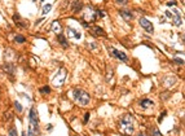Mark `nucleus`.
<instances>
[{
    "label": "nucleus",
    "mask_w": 185,
    "mask_h": 136,
    "mask_svg": "<svg viewBox=\"0 0 185 136\" xmlns=\"http://www.w3.org/2000/svg\"><path fill=\"white\" fill-rule=\"evenodd\" d=\"M73 99H74V101H75L78 105H80V106H86V105H88L91 101L90 95L83 90H74L73 91Z\"/></svg>",
    "instance_id": "2"
},
{
    "label": "nucleus",
    "mask_w": 185,
    "mask_h": 136,
    "mask_svg": "<svg viewBox=\"0 0 185 136\" xmlns=\"http://www.w3.org/2000/svg\"><path fill=\"white\" fill-rule=\"evenodd\" d=\"M42 1H44V0H42Z\"/></svg>",
    "instance_id": "34"
},
{
    "label": "nucleus",
    "mask_w": 185,
    "mask_h": 136,
    "mask_svg": "<svg viewBox=\"0 0 185 136\" xmlns=\"http://www.w3.org/2000/svg\"><path fill=\"white\" fill-rule=\"evenodd\" d=\"M40 94H45V95H48V94H50V88L48 87V86H45V87H43V88H40Z\"/></svg>",
    "instance_id": "19"
},
{
    "label": "nucleus",
    "mask_w": 185,
    "mask_h": 136,
    "mask_svg": "<svg viewBox=\"0 0 185 136\" xmlns=\"http://www.w3.org/2000/svg\"><path fill=\"white\" fill-rule=\"evenodd\" d=\"M27 135H29V136H35V135H34V132L30 130V128H29V132H27Z\"/></svg>",
    "instance_id": "31"
},
{
    "label": "nucleus",
    "mask_w": 185,
    "mask_h": 136,
    "mask_svg": "<svg viewBox=\"0 0 185 136\" xmlns=\"http://www.w3.org/2000/svg\"><path fill=\"white\" fill-rule=\"evenodd\" d=\"M12 118H13L12 113H9V111H8V113H5V119H7V121H9V119H12Z\"/></svg>",
    "instance_id": "27"
},
{
    "label": "nucleus",
    "mask_w": 185,
    "mask_h": 136,
    "mask_svg": "<svg viewBox=\"0 0 185 136\" xmlns=\"http://www.w3.org/2000/svg\"><path fill=\"white\" fill-rule=\"evenodd\" d=\"M14 108H16V110L18 111V113H22L23 108H22V105H21L18 101H14Z\"/></svg>",
    "instance_id": "18"
},
{
    "label": "nucleus",
    "mask_w": 185,
    "mask_h": 136,
    "mask_svg": "<svg viewBox=\"0 0 185 136\" xmlns=\"http://www.w3.org/2000/svg\"><path fill=\"white\" fill-rule=\"evenodd\" d=\"M119 13H121V16H122V17H123L126 21H131V20H132V13H129L128 11H123V9H122V11L119 12Z\"/></svg>",
    "instance_id": "13"
},
{
    "label": "nucleus",
    "mask_w": 185,
    "mask_h": 136,
    "mask_svg": "<svg viewBox=\"0 0 185 136\" xmlns=\"http://www.w3.org/2000/svg\"><path fill=\"white\" fill-rule=\"evenodd\" d=\"M67 34H69V36H70V38H75V39H80V38H82L80 33L76 31V30H74V29H71V27L67 29Z\"/></svg>",
    "instance_id": "9"
},
{
    "label": "nucleus",
    "mask_w": 185,
    "mask_h": 136,
    "mask_svg": "<svg viewBox=\"0 0 185 136\" xmlns=\"http://www.w3.org/2000/svg\"><path fill=\"white\" fill-rule=\"evenodd\" d=\"M153 104L154 102L151 101V100H149V99H144V100H141L140 101V105H141V108H149V106H153Z\"/></svg>",
    "instance_id": "12"
},
{
    "label": "nucleus",
    "mask_w": 185,
    "mask_h": 136,
    "mask_svg": "<svg viewBox=\"0 0 185 136\" xmlns=\"http://www.w3.org/2000/svg\"><path fill=\"white\" fill-rule=\"evenodd\" d=\"M151 135L153 136H162V133H160L158 130H151Z\"/></svg>",
    "instance_id": "24"
},
{
    "label": "nucleus",
    "mask_w": 185,
    "mask_h": 136,
    "mask_svg": "<svg viewBox=\"0 0 185 136\" xmlns=\"http://www.w3.org/2000/svg\"><path fill=\"white\" fill-rule=\"evenodd\" d=\"M175 4H176V1H170V3H167V5L171 7V5H175Z\"/></svg>",
    "instance_id": "32"
},
{
    "label": "nucleus",
    "mask_w": 185,
    "mask_h": 136,
    "mask_svg": "<svg viewBox=\"0 0 185 136\" xmlns=\"http://www.w3.org/2000/svg\"><path fill=\"white\" fill-rule=\"evenodd\" d=\"M139 22H140V25H141V27L144 29V30H145L146 33H153L154 31V29H153V23L150 22V21L149 20H146L145 17H141L140 18V21H139Z\"/></svg>",
    "instance_id": "3"
},
{
    "label": "nucleus",
    "mask_w": 185,
    "mask_h": 136,
    "mask_svg": "<svg viewBox=\"0 0 185 136\" xmlns=\"http://www.w3.org/2000/svg\"><path fill=\"white\" fill-rule=\"evenodd\" d=\"M175 83H176V78L171 77V78H167V79L163 82V84H164L166 87H171V86H174Z\"/></svg>",
    "instance_id": "14"
},
{
    "label": "nucleus",
    "mask_w": 185,
    "mask_h": 136,
    "mask_svg": "<svg viewBox=\"0 0 185 136\" xmlns=\"http://www.w3.org/2000/svg\"><path fill=\"white\" fill-rule=\"evenodd\" d=\"M1 69H3V71L4 73H7V74H9V75H14V65L13 64H11V62H7V64H4L3 66H1Z\"/></svg>",
    "instance_id": "6"
},
{
    "label": "nucleus",
    "mask_w": 185,
    "mask_h": 136,
    "mask_svg": "<svg viewBox=\"0 0 185 136\" xmlns=\"http://www.w3.org/2000/svg\"><path fill=\"white\" fill-rule=\"evenodd\" d=\"M121 132L124 135H132L135 131V126H133V117L131 114H126L123 118L121 119Z\"/></svg>",
    "instance_id": "1"
},
{
    "label": "nucleus",
    "mask_w": 185,
    "mask_h": 136,
    "mask_svg": "<svg viewBox=\"0 0 185 136\" xmlns=\"http://www.w3.org/2000/svg\"><path fill=\"white\" fill-rule=\"evenodd\" d=\"M50 9H52V4H45V5L43 7V9H42V14H47Z\"/></svg>",
    "instance_id": "16"
},
{
    "label": "nucleus",
    "mask_w": 185,
    "mask_h": 136,
    "mask_svg": "<svg viewBox=\"0 0 185 136\" xmlns=\"http://www.w3.org/2000/svg\"><path fill=\"white\" fill-rule=\"evenodd\" d=\"M83 9V4L80 3V1H74L73 3V11L74 12H79Z\"/></svg>",
    "instance_id": "15"
},
{
    "label": "nucleus",
    "mask_w": 185,
    "mask_h": 136,
    "mask_svg": "<svg viewBox=\"0 0 185 136\" xmlns=\"http://www.w3.org/2000/svg\"><path fill=\"white\" fill-rule=\"evenodd\" d=\"M170 97H171V92H163V94H160V100H163V101L168 100Z\"/></svg>",
    "instance_id": "17"
},
{
    "label": "nucleus",
    "mask_w": 185,
    "mask_h": 136,
    "mask_svg": "<svg viewBox=\"0 0 185 136\" xmlns=\"http://www.w3.org/2000/svg\"><path fill=\"white\" fill-rule=\"evenodd\" d=\"M34 1H35V0H34Z\"/></svg>",
    "instance_id": "35"
},
{
    "label": "nucleus",
    "mask_w": 185,
    "mask_h": 136,
    "mask_svg": "<svg viewBox=\"0 0 185 136\" xmlns=\"http://www.w3.org/2000/svg\"><path fill=\"white\" fill-rule=\"evenodd\" d=\"M109 52H110V54H111V56H114L115 58L121 60V61H124V62H127V61H128L127 56L123 53V52L117 51V49H114V48H109Z\"/></svg>",
    "instance_id": "4"
},
{
    "label": "nucleus",
    "mask_w": 185,
    "mask_h": 136,
    "mask_svg": "<svg viewBox=\"0 0 185 136\" xmlns=\"http://www.w3.org/2000/svg\"><path fill=\"white\" fill-rule=\"evenodd\" d=\"M9 136H17V130H16V127L9 128Z\"/></svg>",
    "instance_id": "22"
},
{
    "label": "nucleus",
    "mask_w": 185,
    "mask_h": 136,
    "mask_svg": "<svg viewBox=\"0 0 185 136\" xmlns=\"http://www.w3.org/2000/svg\"><path fill=\"white\" fill-rule=\"evenodd\" d=\"M13 18H14V21H16V22L18 23V25H22V26H25V23H23L22 21L20 20V16H18V14H14V17H13Z\"/></svg>",
    "instance_id": "21"
},
{
    "label": "nucleus",
    "mask_w": 185,
    "mask_h": 136,
    "mask_svg": "<svg viewBox=\"0 0 185 136\" xmlns=\"http://www.w3.org/2000/svg\"><path fill=\"white\" fill-rule=\"evenodd\" d=\"M50 27H52V31L56 33L57 35L62 33V27H61V25H60L58 21H53V22H52V25H50Z\"/></svg>",
    "instance_id": "8"
},
{
    "label": "nucleus",
    "mask_w": 185,
    "mask_h": 136,
    "mask_svg": "<svg viewBox=\"0 0 185 136\" xmlns=\"http://www.w3.org/2000/svg\"><path fill=\"white\" fill-rule=\"evenodd\" d=\"M65 75H66V71H65L64 69H61V70L58 71V74H57L56 77H54L53 84H54V86H61V84H64V80H65Z\"/></svg>",
    "instance_id": "5"
},
{
    "label": "nucleus",
    "mask_w": 185,
    "mask_h": 136,
    "mask_svg": "<svg viewBox=\"0 0 185 136\" xmlns=\"http://www.w3.org/2000/svg\"><path fill=\"white\" fill-rule=\"evenodd\" d=\"M166 16H167L168 18H172V14H171V12H168V11L166 12Z\"/></svg>",
    "instance_id": "30"
},
{
    "label": "nucleus",
    "mask_w": 185,
    "mask_h": 136,
    "mask_svg": "<svg viewBox=\"0 0 185 136\" xmlns=\"http://www.w3.org/2000/svg\"><path fill=\"white\" fill-rule=\"evenodd\" d=\"M96 14H97L98 17H105V16H106V13L102 11H96Z\"/></svg>",
    "instance_id": "23"
},
{
    "label": "nucleus",
    "mask_w": 185,
    "mask_h": 136,
    "mask_svg": "<svg viewBox=\"0 0 185 136\" xmlns=\"http://www.w3.org/2000/svg\"><path fill=\"white\" fill-rule=\"evenodd\" d=\"M137 136H146V135H145V133H143V132H141V133H139Z\"/></svg>",
    "instance_id": "33"
},
{
    "label": "nucleus",
    "mask_w": 185,
    "mask_h": 136,
    "mask_svg": "<svg viewBox=\"0 0 185 136\" xmlns=\"http://www.w3.org/2000/svg\"><path fill=\"white\" fill-rule=\"evenodd\" d=\"M174 13L176 14V16H175V17H172L174 18V25H176V26H180L181 25V17H180V14H179V12L176 11V9H174Z\"/></svg>",
    "instance_id": "11"
},
{
    "label": "nucleus",
    "mask_w": 185,
    "mask_h": 136,
    "mask_svg": "<svg viewBox=\"0 0 185 136\" xmlns=\"http://www.w3.org/2000/svg\"><path fill=\"white\" fill-rule=\"evenodd\" d=\"M88 47H90V49H96L97 44L96 43H88Z\"/></svg>",
    "instance_id": "26"
},
{
    "label": "nucleus",
    "mask_w": 185,
    "mask_h": 136,
    "mask_svg": "<svg viewBox=\"0 0 185 136\" xmlns=\"http://www.w3.org/2000/svg\"><path fill=\"white\" fill-rule=\"evenodd\" d=\"M115 1H117V4H119V5H124V4H127L128 0H115Z\"/></svg>",
    "instance_id": "25"
},
{
    "label": "nucleus",
    "mask_w": 185,
    "mask_h": 136,
    "mask_svg": "<svg viewBox=\"0 0 185 136\" xmlns=\"http://www.w3.org/2000/svg\"><path fill=\"white\" fill-rule=\"evenodd\" d=\"M57 40H58V43H60L61 45H64L65 48H67V47H69V43H67L66 38H65L62 34H58V35H57Z\"/></svg>",
    "instance_id": "10"
},
{
    "label": "nucleus",
    "mask_w": 185,
    "mask_h": 136,
    "mask_svg": "<svg viewBox=\"0 0 185 136\" xmlns=\"http://www.w3.org/2000/svg\"><path fill=\"white\" fill-rule=\"evenodd\" d=\"M91 33H92L93 35H97V36H105V31L100 26H92V27H91Z\"/></svg>",
    "instance_id": "7"
},
{
    "label": "nucleus",
    "mask_w": 185,
    "mask_h": 136,
    "mask_svg": "<svg viewBox=\"0 0 185 136\" xmlns=\"http://www.w3.org/2000/svg\"><path fill=\"white\" fill-rule=\"evenodd\" d=\"M88 119H90V114H88V113H86V115H84V121H83V122H84V123H87V122H88Z\"/></svg>",
    "instance_id": "28"
},
{
    "label": "nucleus",
    "mask_w": 185,
    "mask_h": 136,
    "mask_svg": "<svg viewBox=\"0 0 185 136\" xmlns=\"http://www.w3.org/2000/svg\"><path fill=\"white\" fill-rule=\"evenodd\" d=\"M174 61H175V62H177V64H184V60H179V58H175Z\"/></svg>",
    "instance_id": "29"
},
{
    "label": "nucleus",
    "mask_w": 185,
    "mask_h": 136,
    "mask_svg": "<svg viewBox=\"0 0 185 136\" xmlns=\"http://www.w3.org/2000/svg\"><path fill=\"white\" fill-rule=\"evenodd\" d=\"M14 40H16L17 43H25V42H26V39L22 36V35H17L16 39H14Z\"/></svg>",
    "instance_id": "20"
}]
</instances>
